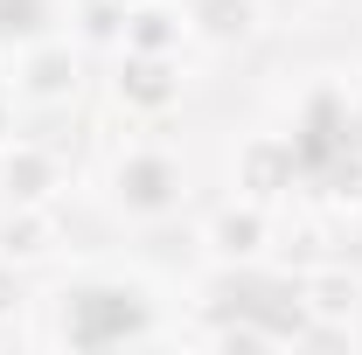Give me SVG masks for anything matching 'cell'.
<instances>
[{
  "mask_svg": "<svg viewBox=\"0 0 362 355\" xmlns=\"http://www.w3.org/2000/svg\"><path fill=\"white\" fill-rule=\"evenodd\" d=\"M188 195V168H181L168 146H126L112 161V209L126 223H160L181 209Z\"/></svg>",
  "mask_w": 362,
  "mask_h": 355,
  "instance_id": "cell-1",
  "label": "cell"
},
{
  "mask_svg": "<svg viewBox=\"0 0 362 355\" xmlns=\"http://www.w3.org/2000/svg\"><path fill=\"white\" fill-rule=\"evenodd\" d=\"M77 91H84V56H77V42H63V35L21 42V56H14V98L28 112H56Z\"/></svg>",
  "mask_w": 362,
  "mask_h": 355,
  "instance_id": "cell-2",
  "label": "cell"
},
{
  "mask_svg": "<svg viewBox=\"0 0 362 355\" xmlns=\"http://www.w3.org/2000/svg\"><path fill=\"white\" fill-rule=\"evenodd\" d=\"M272 244H279V216H272V202H251V195H230L202 223V251L216 265H265Z\"/></svg>",
  "mask_w": 362,
  "mask_h": 355,
  "instance_id": "cell-3",
  "label": "cell"
},
{
  "mask_svg": "<svg viewBox=\"0 0 362 355\" xmlns=\"http://www.w3.org/2000/svg\"><path fill=\"white\" fill-rule=\"evenodd\" d=\"M181 56H139V49H119V63H112V105L126 112V119H168L181 105Z\"/></svg>",
  "mask_w": 362,
  "mask_h": 355,
  "instance_id": "cell-4",
  "label": "cell"
},
{
  "mask_svg": "<svg viewBox=\"0 0 362 355\" xmlns=\"http://www.w3.org/2000/svg\"><path fill=\"white\" fill-rule=\"evenodd\" d=\"M70 188V168L56 146H35V139H7L0 146V202L14 209H56Z\"/></svg>",
  "mask_w": 362,
  "mask_h": 355,
  "instance_id": "cell-5",
  "label": "cell"
},
{
  "mask_svg": "<svg viewBox=\"0 0 362 355\" xmlns=\"http://www.w3.org/2000/svg\"><path fill=\"white\" fill-rule=\"evenodd\" d=\"M300 313H307V327L320 334H349L362 320V272L341 265V258H314V265L300 272Z\"/></svg>",
  "mask_w": 362,
  "mask_h": 355,
  "instance_id": "cell-6",
  "label": "cell"
},
{
  "mask_svg": "<svg viewBox=\"0 0 362 355\" xmlns=\"http://www.w3.org/2000/svg\"><path fill=\"white\" fill-rule=\"evenodd\" d=\"M230 181H237V195L279 209V202L293 195V181H300V146L286 133H251L237 146V161H230Z\"/></svg>",
  "mask_w": 362,
  "mask_h": 355,
  "instance_id": "cell-7",
  "label": "cell"
},
{
  "mask_svg": "<svg viewBox=\"0 0 362 355\" xmlns=\"http://www.w3.org/2000/svg\"><path fill=\"white\" fill-rule=\"evenodd\" d=\"M63 251V223H56V209H14V202H0V258L21 272L49 265Z\"/></svg>",
  "mask_w": 362,
  "mask_h": 355,
  "instance_id": "cell-8",
  "label": "cell"
},
{
  "mask_svg": "<svg viewBox=\"0 0 362 355\" xmlns=\"http://www.w3.org/2000/svg\"><path fill=\"white\" fill-rule=\"evenodd\" d=\"M195 42L188 35V14L168 7V0H133L126 7V28H119V49H139V56H181Z\"/></svg>",
  "mask_w": 362,
  "mask_h": 355,
  "instance_id": "cell-9",
  "label": "cell"
},
{
  "mask_svg": "<svg viewBox=\"0 0 362 355\" xmlns=\"http://www.w3.org/2000/svg\"><path fill=\"white\" fill-rule=\"evenodd\" d=\"M181 14H188V35H195V42H209V49L251 42V35H258V21H265V7H258V0H188Z\"/></svg>",
  "mask_w": 362,
  "mask_h": 355,
  "instance_id": "cell-10",
  "label": "cell"
},
{
  "mask_svg": "<svg viewBox=\"0 0 362 355\" xmlns=\"http://www.w3.org/2000/svg\"><path fill=\"white\" fill-rule=\"evenodd\" d=\"M21 307H28V272L0 258V327H7V320H21Z\"/></svg>",
  "mask_w": 362,
  "mask_h": 355,
  "instance_id": "cell-11",
  "label": "cell"
}]
</instances>
